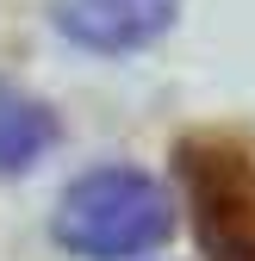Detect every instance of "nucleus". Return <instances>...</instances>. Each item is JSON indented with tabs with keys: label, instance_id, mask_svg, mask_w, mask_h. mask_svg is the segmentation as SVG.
<instances>
[{
	"label": "nucleus",
	"instance_id": "nucleus-1",
	"mask_svg": "<svg viewBox=\"0 0 255 261\" xmlns=\"http://www.w3.org/2000/svg\"><path fill=\"white\" fill-rule=\"evenodd\" d=\"M168 230H174L168 193L137 168H100V174L75 180L62 193V212H56V243L87 255V261L149 255L168 243Z\"/></svg>",
	"mask_w": 255,
	"mask_h": 261
},
{
	"label": "nucleus",
	"instance_id": "nucleus-2",
	"mask_svg": "<svg viewBox=\"0 0 255 261\" xmlns=\"http://www.w3.org/2000/svg\"><path fill=\"white\" fill-rule=\"evenodd\" d=\"M181 180L212 261H255V155L231 137H187Z\"/></svg>",
	"mask_w": 255,
	"mask_h": 261
},
{
	"label": "nucleus",
	"instance_id": "nucleus-3",
	"mask_svg": "<svg viewBox=\"0 0 255 261\" xmlns=\"http://www.w3.org/2000/svg\"><path fill=\"white\" fill-rule=\"evenodd\" d=\"M56 19L87 50H137L174 19V0H62Z\"/></svg>",
	"mask_w": 255,
	"mask_h": 261
},
{
	"label": "nucleus",
	"instance_id": "nucleus-4",
	"mask_svg": "<svg viewBox=\"0 0 255 261\" xmlns=\"http://www.w3.org/2000/svg\"><path fill=\"white\" fill-rule=\"evenodd\" d=\"M50 143H56L50 112H44L38 100H25L19 87H7V81H0V174L31 168V162H38Z\"/></svg>",
	"mask_w": 255,
	"mask_h": 261
}]
</instances>
